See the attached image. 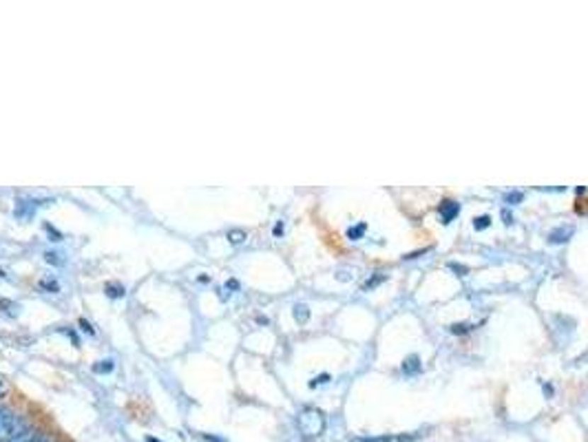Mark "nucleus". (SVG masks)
<instances>
[{
    "instance_id": "obj_1",
    "label": "nucleus",
    "mask_w": 588,
    "mask_h": 442,
    "mask_svg": "<svg viewBox=\"0 0 588 442\" xmlns=\"http://www.w3.org/2000/svg\"><path fill=\"white\" fill-rule=\"evenodd\" d=\"M299 429L305 438H317L325 429V418L319 409L307 407L299 414Z\"/></svg>"
},
{
    "instance_id": "obj_2",
    "label": "nucleus",
    "mask_w": 588,
    "mask_h": 442,
    "mask_svg": "<svg viewBox=\"0 0 588 442\" xmlns=\"http://www.w3.org/2000/svg\"><path fill=\"white\" fill-rule=\"evenodd\" d=\"M16 431H18V418L9 409L0 407V440L13 438Z\"/></svg>"
},
{
    "instance_id": "obj_3",
    "label": "nucleus",
    "mask_w": 588,
    "mask_h": 442,
    "mask_svg": "<svg viewBox=\"0 0 588 442\" xmlns=\"http://www.w3.org/2000/svg\"><path fill=\"white\" fill-rule=\"evenodd\" d=\"M458 210H460V208H458L456 201H443V206H440V217H443V224H449V221H453Z\"/></svg>"
},
{
    "instance_id": "obj_4",
    "label": "nucleus",
    "mask_w": 588,
    "mask_h": 442,
    "mask_svg": "<svg viewBox=\"0 0 588 442\" xmlns=\"http://www.w3.org/2000/svg\"><path fill=\"white\" fill-rule=\"evenodd\" d=\"M104 292H106V297H111V299H122L126 294L124 285H120V283H106Z\"/></svg>"
},
{
    "instance_id": "obj_5",
    "label": "nucleus",
    "mask_w": 588,
    "mask_h": 442,
    "mask_svg": "<svg viewBox=\"0 0 588 442\" xmlns=\"http://www.w3.org/2000/svg\"><path fill=\"white\" fill-rule=\"evenodd\" d=\"M9 442H43V436L38 434H29V431H21L13 438H9Z\"/></svg>"
},
{
    "instance_id": "obj_6",
    "label": "nucleus",
    "mask_w": 588,
    "mask_h": 442,
    "mask_svg": "<svg viewBox=\"0 0 588 442\" xmlns=\"http://www.w3.org/2000/svg\"><path fill=\"white\" fill-rule=\"evenodd\" d=\"M571 234H573V228H568V226H566V228H560V230H553V232H550V234H548V239H550V242H555V244H560V242H566V239H568V237H571Z\"/></svg>"
},
{
    "instance_id": "obj_7",
    "label": "nucleus",
    "mask_w": 588,
    "mask_h": 442,
    "mask_svg": "<svg viewBox=\"0 0 588 442\" xmlns=\"http://www.w3.org/2000/svg\"><path fill=\"white\" fill-rule=\"evenodd\" d=\"M294 319H297L299 323H305L307 319H310V310H307V305H303V303H297L294 305Z\"/></svg>"
},
{
    "instance_id": "obj_8",
    "label": "nucleus",
    "mask_w": 588,
    "mask_h": 442,
    "mask_svg": "<svg viewBox=\"0 0 588 442\" xmlns=\"http://www.w3.org/2000/svg\"><path fill=\"white\" fill-rule=\"evenodd\" d=\"M113 361L111 358H106V361H98L96 365H94V372L96 374H108V372H113Z\"/></svg>"
},
{
    "instance_id": "obj_9",
    "label": "nucleus",
    "mask_w": 588,
    "mask_h": 442,
    "mask_svg": "<svg viewBox=\"0 0 588 442\" xmlns=\"http://www.w3.org/2000/svg\"><path fill=\"white\" fill-rule=\"evenodd\" d=\"M40 288L47 290V292H51V294L60 292V283H58L56 279H43V281H40Z\"/></svg>"
},
{
    "instance_id": "obj_10",
    "label": "nucleus",
    "mask_w": 588,
    "mask_h": 442,
    "mask_svg": "<svg viewBox=\"0 0 588 442\" xmlns=\"http://www.w3.org/2000/svg\"><path fill=\"white\" fill-rule=\"evenodd\" d=\"M246 239V232L244 230H228V242L230 244H242Z\"/></svg>"
},
{
    "instance_id": "obj_11",
    "label": "nucleus",
    "mask_w": 588,
    "mask_h": 442,
    "mask_svg": "<svg viewBox=\"0 0 588 442\" xmlns=\"http://www.w3.org/2000/svg\"><path fill=\"white\" fill-rule=\"evenodd\" d=\"M402 367H405V372H418V370H420V365H418V356H409Z\"/></svg>"
},
{
    "instance_id": "obj_12",
    "label": "nucleus",
    "mask_w": 588,
    "mask_h": 442,
    "mask_svg": "<svg viewBox=\"0 0 588 442\" xmlns=\"http://www.w3.org/2000/svg\"><path fill=\"white\" fill-rule=\"evenodd\" d=\"M489 221H491V217L489 215H485V217H477L475 221H473V226L480 230V228H487L489 226Z\"/></svg>"
},
{
    "instance_id": "obj_13",
    "label": "nucleus",
    "mask_w": 588,
    "mask_h": 442,
    "mask_svg": "<svg viewBox=\"0 0 588 442\" xmlns=\"http://www.w3.org/2000/svg\"><path fill=\"white\" fill-rule=\"evenodd\" d=\"M363 232H365V226L361 224V226H354V228H350V230H347V237H350V239H358V237H361Z\"/></svg>"
},
{
    "instance_id": "obj_14",
    "label": "nucleus",
    "mask_w": 588,
    "mask_h": 442,
    "mask_svg": "<svg viewBox=\"0 0 588 442\" xmlns=\"http://www.w3.org/2000/svg\"><path fill=\"white\" fill-rule=\"evenodd\" d=\"M58 252H47L45 254V259H47V264H62V259H58Z\"/></svg>"
},
{
    "instance_id": "obj_15",
    "label": "nucleus",
    "mask_w": 588,
    "mask_h": 442,
    "mask_svg": "<svg viewBox=\"0 0 588 442\" xmlns=\"http://www.w3.org/2000/svg\"><path fill=\"white\" fill-rule=\"evenodd\" d=\"M518 201H522V193H509L507 195V204H518Z\"/></svg>"
},
{
    "instance_id": "obj_16",
    "label": "nucleus",
    "mask_w": 588,
    "mask_h": 442,
    "mask_svg": "<svg viewBox=\"0 0 588 442\" xmlns=\"http://www.w3.org/2000/svg\"><path fill=\"white\" fill-rule=\"evenodd\" d=\"M80 327H82V332H86V334H96V329L91 327V323L84 321V319H80Z\"/></svg>"
},
{
    "instance_id": "obj_17",
    "label": "nucleus",
    "mask_w": 588,
    "mask_h": 442,
    "mask_svg": "<svg viewBox=\"0 0 588 442\" xmlns=\"http://www.w3.org/2000/svg\"><path fill=\"white\" fill-rule=\"evenodd\" d=\"M327 378H329V376H327V374H323V376H319V378L312 380V382H310V387H317V385H321V382H327Z\"/></svg>"
},
{
    "instance_id": "obj_18",
    "label": "nucleus",
    "mask_w": 588,
    "mask_h": 442,
    "mask_svg": "<svg viewBox=\"0 0 588 442\" xmlns=\"http://www.w3.org/2000/svg\"><path fill=\"white\" fill-rule=\"evenodd\" d=\"M201 438H204L206 442H226L224 438H217V436H210V434H204V436H201Z\"/></svg>"
},
{
    "instance_id": "obj_19",
    "label": "nucleus",
    "mask_w": 588,
    "mask_h": 442,
    "mask_svg": "<svg viewBox=\"0 0 588 442\" xmlns=\"http://www.w3.org/2000/svg\"><path fill=\"white\" fill-rule=\"evenodd\" d=\"M281 232H283V224H281V221H279V224H277V226H274V234H277V237H279Z\"/></svg>"
},
{
    "instance_id": "obj_20",
    "label": "nucleus",
    "mask_w": 588,
    "mask_h": 442,
    "mask_svg": "<svg viewBox=\"0 0 588 442\" xmlns=\"http://www.w3.org/2000/svg\"><path fill=\"white\" fill-rule=\"evenodd\" d=\"M228 288H234V290H237V288H239V283H237L234 279H230V281H228Z\"/></svg>"
},
{
    "instance_id": "obj_21",
    "label": "nucleus",
    "mask_w": 588,
    "mask_h": 442,
    "mask_svg": "<svg viewBox=\"0 0 588 442\" xmlns=\"http://www.w3.org/2000/svg\"><path fill=\"white\" fill-rule=\"evenodd\" d=\"M146 442H162V440H157L155 436H146Z\"/></svg>"
},
{
    "instance_id": "obj_22",
    "label": "nucleus",
    "mask_w": 588,
    "mask_h": 442,
    "mask_svg": "<svg viewBox=\"0 0 588 442\" xmlns=\"http://www.w3.org/2000/svg\"><path fill=\"white\" fill-rule=\"evenodd\" d=\"M0 276H5V272H3V270H0Z\"/></svg>"
}]
</instances>
